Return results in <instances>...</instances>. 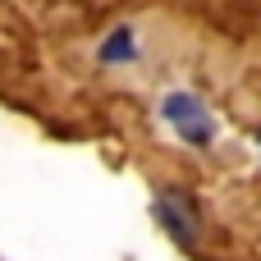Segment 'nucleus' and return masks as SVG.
<instances>
[{
	"label": "nucleus",
	"instance_id": "obj_1",
	"mask_svg": "<svg viewBox=\"0 0 261 261\" xmlns=\"http://www.w3.org/2000/svg\"><path fill=\"white\" fill-rule=\"evenodd\" d=\"M161 110H165V119L179 128V138H188V142H197V147H206V142L216 138V124H211V115H206V106H202L197 96L170 92Z\"/></svg>",
	"mask_w": 261,
	"mask_h": 261
},
{
	"label": "nucleus",
	"instance_id": "obj_2",
	"mask_svg": "<svg viewBox=\"0 0 261 261\" xmlns=\"http://www.w3.org/2000/svg\"><path fill=\"white\" fill-rule=\"evenodd\" d=\"M156 220H161V225H165L179 243H193V239H197V211H193L188 193L165 188V193L156 197Z\"/></svg>",
	"mask_w": 261,
	"mask_h": 261
},
{
	"label": "nucleus",
	"instance_id": "obj_3",
	"mask_svg": "<svg viewBox=\"0 0 261 261\" xmlns=\"http://www.w3.org/2000/svg\"><path fill=\"white\" fill-rule=\"evenodd\" d=\"M138 50H133V32L128 28H115L110 37H106V46H101V60L106 64H124V60H133Z\"/></svg>",
	"mask_w": 261,
	"mask_h": 261
}]
</instances>
